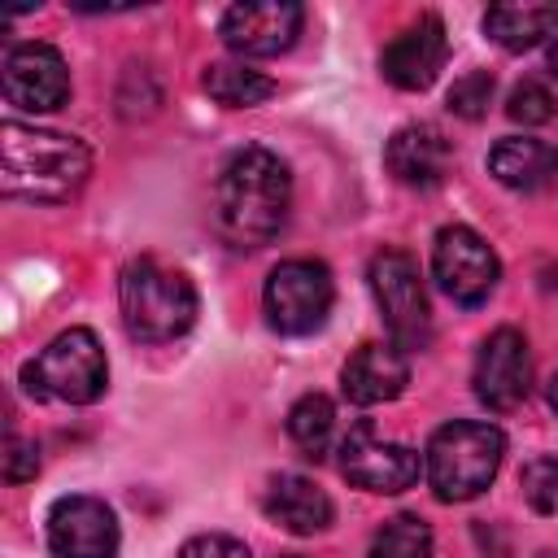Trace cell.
I'll use <instances>...</instances> for the list:
<instances>
[{"mask_svg": "<svg viewBox=\"0 0 558 558\" xmlns=\"http://www.w3.org/2000/svg\"><path fill=\"white\" fill-rule=\"evenodd\" d=\"M292 205L288 166L270 148H240L214 179V222L231 248H262L270 244Z\"/></svg>", "mask_w": 558, "mask_h": 558, "instance_id": "obj_1", "label": "cell"}, {"mask_svg": "<svg viewBox=\"0 0 558 558\" xmlns=\"http://www.w3.org/2000/svg\"><path fill=\"white\" fill-rule=\"evenodd\" d=\"M87 174H92V153L83 140L26 126L17 118L0 126V192L9 201L61 205L78 196Z\"/></svg>", "mask_w": 558, "mask_h": 558, "instance_id": "obj_2", "label": "cell"}, {"mask_svg": "<svg viewBox=\"0 0 558 558\" xmlns=\"http://www.w3.org/2000/svg\"><path fill=\"white\" fill-rule=\"evenodd\" d=\"M122 323L135 340L161 344L183 336L196 323V288L183 270L161 266L157 257H135L118 279Z\"/></svg>", "mask_w": 558, "mask_h": 558, "instance_id": "obj_3", "label": "cell"}, {"mask_svg": "<svg viewBox=\"0 0 558 558\" xmlns=\"http://www.w3.org/2000/svg\"><path fill=\"white\" fill-rule=\"evenodd\" d=\"M501 453H506L501 427L453 418L432 432L427 453H423V475L440 501H471L497 480Z\"/></svg>", "mask_w": 558, "mask_h": 558, "instance_id": "obj_4", "label": "cell"}, {"mask_svg": "<svg viewBox=\"0 0 558 558\" xmlns=\"http://www.w3.org/2000/svg\"><path fill=\"white\" fill-rule=\"evenodd\" d=\"M109 384V362L87 327H70L52 336L26 366H22V388L39 401H65V405H87L105 392Z\"/></svg>", "mask_w": 558, "mask_h": 558, "instance_id": "obj_5", "label": "cell"}, {"mask_svg": "<svg viewBox=\"0 0 558 558\" xmlns=\"http://www.w3.org/2000/svg\"><path fill=\"white\" fill-rule=\"evenodd\" d=\"M371 292L375 305L384 314V327L392 336V344L401 353L427 349L432 340V305H427V288H423V270L405 248H379L371 257Z\"/></svg>", "mask_w": 558, "mask_h": 558, "instance_id": "obj_6", "label": "cell"}, {"mask_svg": "<svg viewBox=\"0 0 558 558\" xmlns=\"http://www.w3.org/2000/svg\"><path fill=\"white\" fill-rule=\"evenodd\" d=\"M266 323L279 331V336H310L327 323L331 314V301H336V283H331V270L314 257H292V262H279L266 279Z\"/></svg>", "mask_w": 558, "mask_h": 558, "instance_id": "obj_7", "label": "cell"}, {"mask_svg": "<svg viewBox=\"0 0 558 558\" xmlns=\"http://www.w3.org/2000/svg\"><path fill=\"white\" fill-rule=\"evenodd\" d=\"M432 275L440 283V292L458 305H480L488 301V292L501 279V262L488 248V240L462 222L440 227L436 244H432Z\"/></svg>", "mask_w": 558, "mask_h": 558, "instance_id": "obj_8", "label": "cell"}, {"mask_svg": "<svg viewBox=\"0 0 558 558\" xmlns=\"http://www.w3.org/2000/svg\"><path fill=\"white\" fill-rule=\"evenodd\" d=\"M340 471L353 488L366 493H405L418 484L423 475V458L401 445V440H384L371 423H353L349 436L340 440Z\"/></svg>", "mask_w": 558, "mask_h": 558, "instance_id": "obj_9", "label": "cell"}, {"mask_svg": "<svg viewBox=\"0 0 558 558\" xmlns=\"http://www.w3.org/2000/svg\"><path fill=\"white\" fill-rule=\"evenodd\" d=\"M471 384H475V397L488 410H497V414L523 405V397L532 392V349H527V336L519 327H497L480 344Z\"/></svg>", "mask_w": 558, "mask_h": 558, "instance_id": "obj_10", "label": "cell"}, {"mask_svg": "<svg viewBox=\"0 0 558 558\" xmlns=\"http://www.w3.org/2000/svg\"><path fill=\"white\" fill-rule=\"evenodd\" d=\"M118 514L87 493L57 497L48 510V549L57 558H118Z\"/></svg>", "mask_w": 558, "mask_h": 558, "instance_id": "obj_11", "label": "cell"}, {"mask_svg": "<svg viewBox=\"0 0 558 558\" xmlns=\"http://www.w3.org/2000/svg\"><path fill=\"white\" fill-rule=\"evenodd\" d=\"M70 96V70L65 57L52 44H17L4 57V100L26 113H52Z\"/></svg>", "mask_w": 558, "mask_h": 558, "instance_id": "obj_12", "label": "cell"}, {"mask_svg": "<svg viewBox=\"0 0 558 558\" xmlns=\"http://www.w3.org/2000/svg\"><path fill=\"white\" fill-rule=\"evenodd\" d=\"M305 9L296 0H253L222 13V44L240 57H279L296 44Z\"/></svg>", "mask_w": 558, "mask_h": 558, "instance_id": "obj_13", "label": "cell"}, {"mask_svg": "<svg viewBox=\"0 0 558 558\" xmlns=\"http://www.w3.org/2000/svg\"><path fill=\"white\" fill-rule=\"evenodd\" d=\"M449 57V39H445V22L436 13L414 17L379 57V70L392 87L401 92H423L436 83V74L445 70Z\"/></svg>", "mask_w": 558, "mask_h": 558, "instance_id": "obj_14", "label": "cell"}, {"mask_svg": "<svg viewBox=\"0 0 558 558\" xmlns=\"http://www.w3.org/2000/svg\"><path fill=\"white\" fill-rule=\"evenodd\" d=\"M384 166L405 187H436L453 170V144L440 126L410 122V126L392 131V140L384 148Z\"/></svg>", "mask_w": 558, "mask_h": 558, "instance_id": "obj_15", "label": "cell"}, {"mask_svg": "<svg viewBox=\"0 0 558 558\" xmlns=\"http://www.w3.org/2000/svg\"><path fill=\"white\" fill-rule=\"evenodd\" d=\"M405 384H410V357L397 344H362L340 371V388L353 405H384L401 397Z\"/></svg>", "mask_w": 558, "mask_h": 558, "instance_id": "obj_16", "label": "cell"}, {"mask_svg": "<svg viewBox=\"0 0 558 558\" xmlns=\"http://www.w3.org/2000/svg\"><path fill=\"white\" fill-rule=\"evenodd\" d=\"M262 506H266V519L292 536H314V532L331 527V519H336L331 497L305 475H275Z\"/></svg>", "mask_w": 558, "mask_h": 558, "instance_id": "obj_17", "label": "cell"}, {"mask_svg": "<svg viewBox=\"0 0 558 558\" xmlns=\"http://www.w3.org/2000/svg\"><path fill=\"white\" fill-rule=\"evenodd\" d=\"M488 170L497 183L514 187V192H536L554 179L558 170V148L545 144V140H532V135H506L493 144L488 153Z\"/></svg>", "mask_w": 558, "mask_h": 558, "instance_id": "obj_18", "label": "cell"}, {"mask_svg": "<svg viewBox=\"0 0 558 558\" xmlns=\"http://www.w3.org/2000/svg\"><path fill=\"white\" fill-rule=\"evenodd\" d=\"M484 31L506 52L536 48L558 31V4H493L484 13Z\"/></svg>", "mask_w": 558, "mask_h": 558, "instance_id": "obj_19", "label": "cell"}, {"mask_svg": "<svg viewBox=\"0 0 558 558\" xmlns=\"http://www.w3.org/2000/svg\"><path fill=\"white\" fill-rule=\"evenodd\" d=\"M201 87L218 105H227V109H248V105H262L266 96H275V78L253 70V65H244V61H214V65H205Z\"/></svg>", "mask_w": 558, "mask_h": 558, "instance_id": "obj_20", "label": "cell"}, {"mask_svg": "<svg viewBox=\"0 0 558 558\" xmlns=\"http://www.w3.org/2000/svg\"><path fill=\"white\" fill-rule=\"evenodd\" d=\"M288 436L305 458H323L331 436H336V405L323 392H305L292 410H288Z\"/></svg>", "mask_w": 558, "mask_h": 558, "instance_id": "obj_21", "label": "cell"}, {"mask_svg": "<svg viewBox=\"0 0 558 558\" xmlns=\"http://www.w3.org/2000/svg\"><path fill=\"white\" fill-rule=\"evenodd\" d=\"M371 558H432V527L418 514H392L375 527Z\"/></svg>", "mask_w": 558, "mask_h": 558, "instance_id": "obj_22", "label": "cell"}, {"mask_svg": "<svg viewBox=\"0 0 558 558\" xmlns=\"http://www.w3.org/2000/svg\"><path fill=\"white\" fill-rule=\"evenodd\" d=\"M554 109H558V100H554V92H549L541 78H523V83H514L510 96H506V113H510L514 122H523V126L549 122Z\"/></svg>", "mask_w": 558, "mask_h": 558, "instance_id": "obj_23", "label": "cell"}, {"mask_svg": "<svg viewBox=\"0 0 558 558\" xmlns=\"http://www.w3.org/2000/svg\"><path fill=\"white\" fill-rule=\"evenodd\" d=\"M519 488L536 514H558V458H532L519 471Z\"/></svg>", "mask_w": 558, "mask_h": 558, "instance_id": "obj_24", "label": "cell"}, {"mask_svg": "<svg viewBox=\"0 0 558 558\" xmlns=\"http://www.w3.org/2000/svg\"><path fill=\"white\" fill-rule=\"evenodd\" d=\"M488 100H493V74L488 70H471V74L453 78V87H449V113H458L466 122L484 118Z\"/></svg>", "mask_w": 558, "mask_h": 558, "instance_id": "obj_25", "label": "cell"}, {"mask_svg": "<svg viewBox=\"0 0 558 558\" xmlns=\"http://www.w3.org/2000/svg\"><path fill=\"white\" fill-rule=\"evenodd\" d=\"M179 558H253V554H248V545L235 541V536L205 532V536H192V541L179 549Z\"/></svg>", "mask_w": 558, "mask_h": 558, "instance_id": "obj_26", "label": "cell"}, {"mask_svg": "<svg viewBox=\"0 0 558 558\" xmlns=\"http://www.w3.org/2000/svg\"><path fill=\"white\" fill-rule=\"evenodd\" d=\"M35 471H39V449H35V440L9 436V445H4V480L22 484V480H35Z\"/></svg>", "mask_w": 558, "mask_h": 558, "instance_id": "obj_27", "label": "cell"}, {"mask_svg": "<svg viewBox=\"0 0 558 558\" xmlns=\"http://www.w3.org/2000/svg\"><path fill=\"white\" fill-rule=\"evenodd\" d=\"M549 405H554V410H558V375H554V379H549Z\"/></svg>", "mask_w": 558, "mask_h": 558, "instance_id": "obj_28", "label": "cell"}, {"mask_svg": "<svg viewBox=\"0 0 558 558\" xmlns=\"http://www.w3.org/2000/svg\"><path fill=\"white\" fill-rule=\"evenodd\" d=\"M549 70H554V78H558V44L549 48Z\"/></svg>", "mask_w": 558, "mask_h": 558, "instance_id": "obj_29", "label": "cell"}, {"mask_svg": "<svg viewBox=\"0 0 558 558\" xmlns=\"http://www.w3.org/2000/svg\"><path fill=\"white\" fill-rule=\"evenodd\" d=\"M536 558H558V549H545V554H536Z\"/></svg>", "mask_w": 558, "mask_h": 558, "instance_id": "obj_30", "label": "cell"}, {"mask_svg": "<svg viewBox=\"0 0 558 558\" xmlns=\"http://www.w3.org/2000/svg\"><path fill=\"white\" fill-rule=\"evenodd\" d=\"M283 558H296V554H283Z\"/></svg>", "mask_w": 558, "mask_h": 558, "instance_id": "obj_31", "label": "cell"}, {"mask_svg": "<svg viewBox=\"0 0 558 558\" xmlns=\"http://www.w3.org/2000/svg\"><path fill=\"white\" fill-rule=\"evenodd\" d=\"M554 183H558V170H554Z\"/></svg>", "mask_w": 558, "mask_h": 558, "instance_id": "obj_32", "label": "cell"}]
</instances>
